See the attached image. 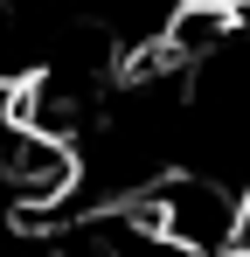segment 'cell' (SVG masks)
<instances>
[{
	"label": "cell",
	"instance_id": "1",
	"mask_svg": "<svg viewBox=\"0 0 250 257\" xmlns=\"http://www.w3.org/2000/svg\"><path fill=\"white\" fill-rule=\"evenodd\" d=\"M229 257H250V188L236 195V222H229Z\"/></svg>",
	"mask_w": 250,
	"mask_h": 257
}]
</instances>
